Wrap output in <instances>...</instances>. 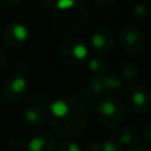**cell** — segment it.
Segmentation results:
<instances>
[{
	"label": "cell",
	"instance_id": "6da1fadb",
	"mask_svg": "<svg viewBox=\"0 0 151 151\" xmlns=\"http://www.w3.org/2000/svg\"><path fill=\"white\" fill-rule=\"evenodd\" d=\"M47 120L55 133L65 138L80 136L87 126V114L80 103L63 97L50 104Z\"/></svg>",
	"mask_w": 151,
	"mask_h": 151
},
{
	"label": "cell",
	"instance_id": "7a4b0ae2",
	"mask_svg": "<svg viewBox=\"0 0 151 151\" xmlns=\"http://www.w3.org/2000/svg\"><path fill=\"white\" fill-rule=\"evenodd\" d=\"M88 21L87 9L77 0H58L52 12V24L61 34L80 32Z\"/></svg>",
	"mask_w": 151,
	"mask_h": 151
},
{
	"label": "cell",
	"instance_id": "3957f363",
	"mask_svg": "<svg viewBox=\"0 0 151 151\" xmlns=\"http://www.w3.org/2000/svg\"><path fill=\"white\" fill-rule=\"evenodd\" d=\"M96 116L101 125L114 127L123 123L125 118V106L119 98L106 96L97 104Z\"/></svg>",
	"mask_w": 151,
	"mask_h": 151
},
{
	"label": "cell",
	"instance_id": "277c9868",
	"mask_svg": "<svg viewBox=\"0 0 151 151\" xmlns=\"http://www.w3.org/2000/svg\"><path fill=\"white\" fill-rule=\"evenodd\" d=\"M60 59L68 65H80L88 59L87 44L80 38H67L59 46Z\"/></svg>",
	"mask_w": 151,
	"mask_h": 151
},
{
	"label": "cell",
	"instance_id": "5b68a950",
	"mask_svg": "<svg viewBox=\"0 0 151 151\" xmlns=\"http://www.w3.org/2000/svg\"><path fill=\"white\" fill-rule=\"evenodd\" d=\"M50 99L44 94H35L29 100L28 105L25 107L22 117L24 120L28 125H40L47 119L48 107H50Z\"/></svg>",
	"mask_w": 151,
	"mask_h": 151
},
{
	"label": "cell",
	"instance_id": "8992f818",
	"mask_svg": "<svg viewBox=\"0 0 151 151\" xmlns=\"http://www.w3.org/2000/svg\"><path fill=\"white\" fill-rule=\"evenodd\" d=\"M119 44L126 53L138 54L143 51L145 45L143 31L136 25H125L119 32Z\"/></svg>",
	"mask_w": 151,
	"mask_h": 151
},
{
	"label": "cell",
	"instance_id": "52a82bcc",
	"mask_svg": "<svg viewBox=\"0 0 151 151\" xmlns=\"http://www.w3.org/2000/svg\"><path fill=\"white\" fill-rule=\"evenodd\" d=\"M28 35V28L22 22L13 21L5 26L1 37L5 45L12 48H19L26 44Z\"/></svg>",
	"mask_w": 151,
	"mask_h": 151
},
{
	"label": "cell",
	"instance_id": "ba28073f",
	"mask_svg": "<svg viewBox=\"0 0 151 151\" xmlns=\"http://www.w3.org/2000/svg\"><path fill=\"white\" fill-rule=\"evenodd\" d=\"M127 105L136 114L145 113L151 106V93L144 85H134L127 93Z\"/></svg>",
	"mask_w": 151,
	"mask_h": 151
},
{
	"label": "cell",
	"instance_id": "9c48e42d",
	"mask_svg": "<svg viewBox=\"0 0 151 151\" xmlns=\"http://www.w3.org/2000/svg\"><path fill=\"white\" fill-rule=\"evenodd\" d=\"M28 91V83L26 77L22 73L14 74L9 77L2 87V92L5 98L9 101H20L22 100Z\"/></svg>",
	"mask_w": 151,
	"mask_h": 151
},
{
	"label": "cell",
	"instance_id": "30bf717a",
	"mask_svg": "<svg viewBox=\"0 0 151 151\" xmlns=\"http://www.w3.org/2000/svg\"><path fill=\"white\" fill-rule=\"evenodd\" d=\"M114 37L110 28L103 27L97 29L91 37V47L98 55H105L112 51Z\"/></svg>",
	"mask_w": 151,
	"mask_h": 151
},
{
	"label": "cell",
	"instance_id": "8fae6325",
	"mask_svg": "<svg viewBox=\"0 0 151 151\" xmlns=\"http://www.w3.org/2000/svg\"><path fill=\"white\" fill-rule=\"evenodd\" d=\"M55 140L47 134L35 136L27 143L28 151H55Z\"/></svg>",
	"mask_w": 151,
	"mask_h": 151
},
{
	"label": "cell",
	"instance_id": "7c38bea8",
	"mask_svg": "<svg viewBox=\"0 0 151 151\" xmlns=\"http://www.w3.org/2000/svg\"><path fill=\"white\" fill-rule=\"evenodd\" d=\"M117 139L123 146H137L138 132L131 125H123L117 132Z\"/></svg>",
	"mask_w": 151,
	"mask_h": 151
},
{
	"label": "cell",
	"instance_id": "4fadbf2b",
	"mask_svg": "<svg viewBox=\"0 0 151 151\" xmlns=\"http://www.w3.org/2000/svg\"><path fill=\"white\" fill-rule=\"evenodd\" d=\"M84 90L85 93L91 98H99L104 94L103 84L100 77L97 76H88L84 81Z\"/></svg>",
	"mask_w": 151,
	"mask_h": 151
},
{
	"label": "cell",
	"instance_id": "5bb4252c",
	"mask_svg": "<svg viewBox=\"0 0 151 151\" xmlns=\"http://www.w3.org/2000/svg\"><path fill=\"white\" fill-rule=\"evenodd\" d=\"M100 80L103 84L104 92L110 93L109 96H113L112 93H118L124 88L122 79H119L118 77H114V76H110L109 73L100 77Z\"/></svg>",
	"mask_w": 151,
	"mask_h": 151
},
{
	"label": "cell",
	"instance_id": "9a60e30c",
	"mask_svg": "<svg viewBox=\"0 0 151 151\" xmlns=\"http://www.w3.org/2000/svg\"><path fill=\"white\" fill-rule=\"evenodd\" d=\"M88 68L93 76L103 77L109 73V64L105 59L100 57H93L88 59Z\"/></svg>",
	"mask_w": 151,
	"mask_h": 151
},
{
	"label": "cell",
	"instance_id": "2e32d148",
	"mask_svg": "<svg viewBox=\"0 0 151 151\" xmlns=\"http://www.w3.org/2000/svg\"><path fill=\"white\" fill-rule=\"evenodd\" d=\"M139 67L132 63V61H126L122 66V76L125 80L127 81H136L139 79Z\"/></svg>",
	"mask_w": 151,
	"mask_h": 151
},
{
	"label": "cell",
	"instance_id": "e0dca14e",
	"mask_svg": "<svg viewBox=\"0 0 151 151\" xmlns=\"http://www.w3.org/2000/svg\"><path fill=\"white\" fill-rule=\"evenodd\" d=\"M149 14H150V7L145 2H138L132 8V17L137 22L145 21L149 18Z\"/></svg>",
	"mask_w": 151,
	"mask_h": 151
},
{
	"label": "cell",
	"instance_id": "ac0fdd59",
	"mask_svg": "<svg viewBox=\"0 0 151 151\" xmlns=\"http://www.w3.org/2000/svg\"><path fill=\"white\" fill-rule=\"evenodd\" d=\"M101 151H124V146L117 139V137H109L103 140Z\"/></svg>",
	"mask_w": 151,
	"mask_h": 151
},
{
	"label": "cell",
	"instance_id": "d6986e66",
	"mask_svg": "<svg viewBox=\"0 0 151 151\" xmlns=\"http://www.w3.org/2000/svg\"><path fill=\"white\" fill-rule=\"evenodd\" d=\"M58 151H81V149L77 142L72 139H65L59 144Z\"/></svg>",
	"mask_w": 151,
	"mask_h": 151
},
{
	"label": "cell",
	"instance_id": "ffe728a7",
	"mask_svg": "<svg viewBox=\"0 0 151 151\" xmlns=\"http://www.w3.org/2000/svg\"><path fill=\"white\" fill-rule=\"evenodd\" d=\"M140 132H142V138H143L147 144H151V122L145 123V124L142 126Z\"/></svg>",
	"mask_w": 151,
	"mask_h": 151
},
{
	"label": "cell",
	"instance_id": "44dd1931",
	"mask_svg": "<svg viewBox=\"0 0 151 151\" xmlns=\"http://www.w3.org/2000/svg\"><path fill=\"white\" fill-rule=\"evenodd\" d=\"M101 145H103V140H90L86 145V150L87 151H101Z\"/></svg>",
	"mask_w": 151,
	"mask_h": 151
},
{
	"label": "cell",
	"instance_id": "7402d4cb",
	"mask_svg": "<svg viewBox=\"0 0 151 151\" xmlns=\"http://www.w3.org/2000/svg\"><path fill=\"white\" fill-rule=\"evenodd\" d=\"M38 1L45 8H53L58 0H38Z\"/></svg>",
	"mask_w": 151,
	"mask_h": 151
},
{
	"label": "cell",
	"instance_id": "603a6c76",
	"mask_svg": "<svg viewBox=\"0 0 151 151\" xmlns=\"http://www.w3.org/2000/svg\"><path fill=\"white\" fill-rule=\"evenodd\" d=\"M6 67H7V59L2 53H0V73L5 71Z\"/></svg>",
	"mask_w": 151,
	"mask_h": 151
},
{
	"label": "cell",
	"instance_id": "cb8c5ba5",
	"mask_svg": "<svg viewBox=\"0 0 151 151\" xmlns=\"http://www.w3.org/2000/svg\"><path fill=\"white\" fill-rule=\"evenodd\" d=\"M119 0H94V2H97L98 5L101 6H109V5H113L116 2H118Z\"/></svg>",
	"mask_w": 151,
	"mask_h": 151
},
{
	"label": "cell",
	"instance_id": "d4e9b609",
	"mask_svg": "<svg viewBox=\"0 0 151 151\" xmlns=\"http://www.w3.org/2000/svg\"><path fill=\"white\" fill-rule=\"evenodd\" d=\"M9 5H19V4H21L24 0H6Z\"/></svg>",
	"mask_w": 151,
	"mask_h": 151
},
{
	"label": "cell",
	"instance_id": "484cf974",
	"mask_svg": "<svg viewBox=\"0 0 151 151\" xmlns=\"http://www.w3.org/2000/svg\"><path fill=\"white\" fill-rule=\"evenodd\" d=\"M127 151H146V150L143 149V147H140V146H132V147L129 149Z\"/></svg>",
	"mask_w": 151,
	"mask_h": 151
},
{
	"label": "cell",
	"instance_id": "4316f807",
	"mask_svg": "<svg viewBox=\"0 0 151 151\" xmlns=\"http://www.w3.org/2000/svg\"><path fill=\"white\" fill-rule=\"evenodd\" d=\"M150 42H151V33H150Z\"/></svg>",
	"mask_w": 151,
	"mask_h": 151
}]
</instances>
